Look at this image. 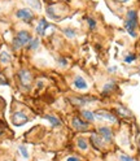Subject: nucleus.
I'll return each instance as SVG.
<instances>
[{
	"label": "nucleus",
	"mask_w": 140,
	"mask_h": 161,
	"mask_svg": "<svg viewBox=\"0 0 140 161\" xmlns=\"http://www.w3.org/2000/svg\"><path fill=\"white\" fill-rule=\"evenodd\" d=\"M31 39H33V35L29 30H18L14 38L12 39V49L13 51H19V49L25 48Z\"/></svg>",
	"instance_id": "1"
},
{
	"label": "nucleus",
	"mask_w": 140,
	"mask_h": 161,
	"mask_svg": "<svg viewBox=\"0 0 140 161\" xmlns=\"http://www.w3.org/2000/svg\"><path fill=\"white\" fill-rule=\"evenodd\" d=\"M125 29L126 31L131 35L132 38H136V29H137V12L135 9H128L126 12V18H125Z\"/></svg>",
	"instance_id": "2"
},
{
	"label": "nucleus",
	"mask_w": 140,
	"mask_h": 161,
	"mask_svg": "<svg viewBox=\"0 0 140 161\" xmlns=\"http://www.w3.org/2000/svg\"><path fill=\"white\" fill-rule=\"evenodd\" d=\"M14 17L18 19V21H22L24 24H33L36 18V14L33 9H30L29 7L25 8H18L14 12Z\"/></svg>",
	"instance_id": "3"
},
{
	"label": "nucleus",
	"mask_w": 140,
	"mask_h": 161,
	"mask_svg": "<svg viewBox=\"0 0 140 161\" xmlns=\"http://www.w3.org/2000/svg\"><path fill=\"white\" fill-rule=\"evenodd\" d=\"M67 100L78 108H83L86 105H89L91 103L97 102V99L91 95H73V96H69Z\"/></svg>",
	"instance_id": "4"
},
{
	"label": "nucleus",
	"mask_w": 140,
	"mask_h": 161,
	"mask_svg": "<svg viewBox=\"0 0 140 161\" xmlns=\"http://www.w3.org/2000/svg\"><path fill=\"white\" fill-rule=\"evenodd\" d=\"M17 79L19 85H21V87L29 90L33 83V73L29 69H19L17 72Z\"/></svg>",
	"instance_id": "5"
},
{
	"label": "nucleus",
	"mask_w": 140,
	"mask_h": 161,
	"mask_svg": "<svg viewBox=\"0 0 140 161\" xmlns=\"http://www.w3.org/2000/svg\"><path fill=\"white\" fill-rule=\"evenodd\" d=\"M96 119L99 121H106V122H110V124H118V116L109 112L106 109H99L95 112Z\"/></svg>",
	"instance_id": "6"
},
{
	"label": "nucleus",
	"mask_w": 140,
	"mask_h": 161,
	"mask_svg": "<svg viewBox=\"0 0 140 161\" xmlns=\"http://www.w3.org/2000/svg\"><path fill=\"white\" fill-rule=\"evenodd\" d=\"M72 127L79 133H84V131H88L91 125L86 119H83L81 116H74L72 118Z\"/></svg>",
	"instance_id": "7"
},
{
	"label": "nucleus",
	"mask_w": 140,
	"mask_h": 161,
	"mask_svg": "<svg viewBox=\"0 0 140 161\" xmlns=\"http://www.w3.org/2000/svg\"><path fill=\"white\" fill-rule=\"evenodd\" d=\"M97 133L100 134V136H101L104 139V142L106 144L112 143L113 139H114V133L110 126H106V125H103V126H99L97 127Z\"/></svg>",
	"instance_id": "8"
},
{
	"label": "nucleus",
	"mask_w": 140,
	"mask_h": 161,
	"mask_svg": "<svg viewBox=\"0 0 140 161\" xmlns=\"http://www.w3.org/2000/svg\"><path fill=\"white\" fill-rule=\"evenodd\" d=\"M72 86L77 90V91H88V88H89V85L87 80L82 77V75H74L73 77V80H72Z\"/></svg>",
	"instance_id": "9"
},
{
	"label": "nucleus",
	"mask_w": 140,
	"mask_h": 161,
	"mask_svg": "<svg viewBox=\"0 0 140 161\" xmlns=\"http://www.w3.org/2000/svg\"><path fill=\"white\" fill-rule=\"evenodd\" d=\"M89 144H91L96 151H103L105 148V142L104 139L100 136L99 133H92L91 135H89Z\"/></svg>",
	"instance_id": "10"
},
{
	"label": "nucleus",
	"mask_w": 140,
	"mask_h": 161,
	"mask_svg": "<svg viewBox=\"0 0 140 161\" xmlns=\"http://www.w3.org/2000/svg\"><path fill=\"white\" fill-rule=\"evenodd\" d=\"M49 27H51V24L47 21V18H44V17L39 18L38 19V24L35 26V34H36V36H40V38L46 35V31H47Z\"/></svg>",
	"instance_id": "11"
},
{
	"label": "nucleus",
	"mask_w": 140,
	"mask_h": 161,
	"mask_svg": "<svg viewBox=\"0 0 140 161\" xmlns=\"http://www.w3.org/2000/svg\"><path fill=\"white\" fill-rule=\"evenodd\" d=\"M29 121H30L29 114L25 113V112H22V110H17V112H14L12 114V122L16 126H22L26 122H29Z\"/></svg>",
	"instance_id": "12"
},
{
	"label": "nucleus",
	"mask_w": 140,
	"mask_h": 161,
	"mask_svg": "<svg viewBox=\"0 0 140 161\" xmlns=\"http://www.w3.org/2000/svg\"><path fill=\"white\" fill-rule=\"evenodd\" d=\"M118 85H117V80L114 79H109L101 87V96H110L116 90H117Z\"/></svg>",
	"instance_id": "13"
},
{
	"label": "nucleus",
	"mask_w": 140,
	"mask_h": 161,
	"mask_svg": "<svg viewBox=\"0 0 140 161\" xmlns=\"http://www.w3.org/2000/svg\"><path fill=\"white\" fill-rule=\"evenodd\" d=\"M44 12H46V16H47V18L48 19H51V21H60V18H61V16L60 14H57L56 13V8H55V5H47L46 7V9H44Z\"/></svg>",
	"instance_id": "14"
},
{
	"label": "nucleus",
	"mask_w": 140,
	"mask_h": 161,
	"mask_svg": "<svg viewBox=\"0 0 140 161\" xmlns=\"http://www.w3.org/2000/svg\"><path fill=\"white\" fill-rule=\"evenodd\" d=\"M79 114H81V117L83 119H86L87 122L92 124L96 121V116H95V112H92V110L89 109H84V108H81V110H79Z\"/></svg>",
	"instance_id": "15"
},
{
	"label": "nucleus",
	"mask_w": 140,
	"mask_h": 161,
	"mask_svg": "<svg viewBox=\"0 0 140 161\" xmlns=\"http://www.w3.org/2000/svg\"><path fill=\"white\" fill-rule=\"evenodd\" d=\"M75 146L79 151L82 152H87L88 148H89V142L84 138V136H78L77 140H75Z\"/></svg>",
	"instance_id": "16"
},
{
	"label": "nucleus",
	"mask_w": 140,
	"mask_h": 161,
	"mask_svg": "<svg viewBox=\"0 0 140 161\" xmlns=\"http://www.w3.org/2000/svg\"><path fill=\"white\" fill-rule=\"evenodd\" d=\"M40 44H42V40H40V36H33V39L29 42V44L26 46V49L27 51H38L40 48Z\"/></svg>",
	"instance_id": "17"
},
{
	"label": "nucleus",
	"mask_w": 140,
	"mask_h": 161,
	"mask_svg": "<svg viewBox=\"0 0 140 161\" xmlns=\"http://www.w3.org/2000/svg\"><path fill=\"white\" fill-rule=\"evenodd\" d=\"M43 117L48 121L49 125H51L52 127H61L62 126V121L58 117H56L55 114H44Z\"/></svg>",
	"instance_id": "18"
},
{
	"label": "nucleus",
	"mask_w": 140,
	"mask_h": 161,
	"mask_svg": "<svg viewBox=\"0 0 140 161\" xmlns=\"http://www.w3.org/2000/svg\"><path fill=\"white\" fill-rule=\"evenodd\" d=\"M26 5L33 9L34 12H42V2L40 0H24Z\"/></svg>",
	"instance_id": "19"
},
{
	"label": "nucleus",
	"mask_w": 140,
	"mask_h": 161,
	"mask_svg": "<svg viewBox=\"0 0 140 161\" xmlns=\"http://www.w3.org/2000/svg\"><path fill=\"white\" fill-rule=\"evenodd\" d=\"M116 114L119 116V117H122V118H128V117H132V113L130 112V110L123 107V105H119L117 109H116Z\"/></svg>",
	"instance_id": "20"
},
{
	"label": "nucleus",
	"mask_w": 140,
	"mask_h": 161,
	"mask_svg": "<svg viewBox=\"0 0 140 161\" xmlns=\"http://www.w3.org/2000/svg\"><path fill=\"white\" fill-rule=\"evenodd\" d=\"M17 151H18L19 156H21L24 160H29L30 153H29V148H27L26 146H24V144H18V146H17Z\"/></svg>",
	"instance_id": "21"
},
{
	"label": "nucleus",
	"mask_w": 140,
	"mask_h": 161,
	"mask_svg": "<svg viewBox=\"0 0 140 161\" xmlns=\"http://www.w3.org/2000/svg\"><path fill=\"white\" fill-rule=\"evenodd\" d=\"M61 31H62V34H64L67 39H70V40H73V39L77 38V31H75L74 29H72V27H64Z\"/></svg>",
	"instance_id": "22"
},
{
	"label": "nucleus",
	"mask_w": 140,
	"mask_h": 161,
	"mask_svg": "<svg viewBox=\"0 0 140 161\" xmlns=\"http://www.w3.org/2000/svg\"><path fill=\"white\" fill-rule=\"evenodd\" d=\"M12 60V56L11 53H9L8 51H5V49H3V51H0V63L2 64H9Z\"/></svg>",
	"instance_id": "23"
},
{
	"label": "nucleus",
	"mask_w": 140,
	"mask_h": 161,
	"mask_svg": "<svg viewBox=\"0 0 140 161\" xmlns=\"http://www.w3.org/2000/svg\"><path fill=\"white\" fill-rule=\"evenodd\" d=\"M86 22L88 25V29L91 30V31H95L96 27H97V22L94 17H86Z\"/></svg>",
	"instance_id": "24"
},
{
	"label": "nucleus",
	"mask_w": 140,
	"mask_h": 161,
	"mask_svg": "<svg viewBox=\"0 0 140 161\" xmlns=\"http://www.w3.org/2000/svg\"><path fill=\"white\" fill-rule=\"evenodd\" d=\"M136 55L134 53V52H128V53H126V56H125V58H123V61L126 63V64H132L135 60H136Z\"/></svg>",
	"instance_id": "25"
},
{
	"label": "nucleus",
	"mask_w": 140,
	"mask_h": 161,
	"mask_svg": "<svg viewBox=\"0 0 140 161\" xmlns=\"http://www.w3.org/2000/svg\"><path fill=\"white\" fill-rule=\"evenodd\" d=\"M119 161H135V158L132 156H130V155H126V153H121L118 156Z\"/></svg>",
	"instance_id": "26"
},
{
	"label": "nucleus",
	"mask_w": 140,
	"mask_h": 161,
	"mask_svg": "<svg viewBox=\"0 0 140 161\" xmlns=\"http://www.w3.org/2000/svg\"><path fill=\"white\" fill-rule=\"evenodd\" d=\"M57 63H58V66H60V68H66V66L69 65L67 58H65V57H60V58L57 60Z\"/></svg>",
	"instance_id": "27"
},
{
	"label": "nucleus",
	"mask_w": 140,
	"mask_h": 161,
	"mask_svg": "<svg viewBox=\"0 0 140 161\" xmlns=\"http://www.w3.org/2000/svg\"><path fill=\"white\" fill-rule=\"evenodd\" d=\"M65 161H83V158L79 157V156H77V155H69V156L65 158Z\"/></svg>",
	"instance_id": "28"
},
{
	"label": "nucleus",
	"mask_w": 140,
	"mask_h": 161,
	"mask_svg": "<svg viewBox=\"0 0 140 161\" xmlns=\"http://www.w3.org/2000/svg\"><path fill=\"white\" fill-rule=\"evenodd\" d=\"M118 70L117 66H110V68H108V73H110V74H114Z\"/></svg>",
	"instance_id": "29"
},
{
	"label": "nucleus",
	"mask_w": 140,
	"mask_h": 161,
	"mask_svg": "<svg viewBox=\"0 0 140 161\" xmlns=\"http://www.w3.org/2000/svg\"><path fill=\"white\" fill-rule=\"evenodd\" d=\"M36 86H38V88H42V87H43V82H42V80H40V82H38Z\"/></svg>",
	"instance_id": "30"
},
{
	"label": "nucleus",
	"mask_w": 140,
	"mask_h": 161,
	"mask_svg": "<svg viewBox=\"0 0 140 161\" xmlns=\"http://www.w3.org/2000/svg\"><path fill=\"white\" fill-rule=\"evenodd\" d=\"M117 2H119V3H127L128 0H117Z\"/></svg>",
	"instance_id": "31"
},
{
	"label": "nucleus",
	"mask_w": 140,
	"mask_h": 161,
	"mask_svg": "<svg viewBox=\"0 0 140 161\" xmlns=\"http://www.w3.org/2000/svg\"><path fill=\"white\" fill-rule=\"evenodd\" d=\"M44 2H47V3H53L55 0H44Z\"/></svg>",
	"instance_id": "32"
}]
</instances>
